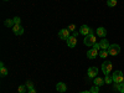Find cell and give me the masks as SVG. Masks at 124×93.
Returning a JSON list of instances; mask_svg holds the SVG:
<instances>
[{
	"label": "cell",
	"instance_id": "obj_1",
	"mask_svg": "<svg viewBox=\"0 0 124 93\" xmlns=\"http://www.w3.org/2000/svg\"><path fill=\"white\" fill-rule=\"evenodd\" d=\"M112 68L113 67H112V62L110 61H104L102 63V72L104 75H109V72L112 71Z\"/></svg>",
	"mask_w": 124,
	"mask_h": 93
},
{
	"label": "cell",
	"instance_id": "obj_2",
	"mask_svg": "<svg viewBox=\"0 0 124 93\" xmlns=\"http://www.w3.org/2000/svg\"><path fill=\"white\" fill-rule=\"evenodd\" d=\"M112 77H113V82H114V83H122L123 79H124V76L122 73V71H116Z\"/></svg>",
	"mask_w": 124,
	"mask_h": 93
},
{
	"label": "cell",
	"instance_id": "obj_3",
	"mask_svg": "<svg viewBox=\"0 0 124 93\" xmlns=\"http://www.w3.org/2000/svg\"><path fill=\"white\" fill-rule=\"evenodd\" d=\"M83 42H85V45H87V46H93V45L96 44V36L93 35V34L87 35V36L85 37V40H83Z\"/></svg>",
	"mask_w": 124,
	"mask_h": 93
},
{
	"label": "cell",
	"instance_id": "obj_4",
	"mask_svg": "<svg viewBox=\"0 0 124 93\" xmlns=\"http://www.w3.org/2000/svg\"><path fill=\"white\" fill-rule=\"evenodd\" d=\"M108 52H109V55H112V56L118 55V54L120 52V46H119V45H117V44L110 45V46H109V48H108Z\"/></svg>",
	"mask_w": 124,
	"mask_h": 93
},
{
	"label": "cell",
	"instance_id": "obj_5",
	"mask_svg": "<svg viewBox=\"0 0 124 93\" xmlns=\"http://www.w3.org/2000/svg\"><path fill=\"white\" fill-rule=\"evenodd\" d=\"M87 75L89 78H96L98 77V68L97 67H89L87 71Z\"/></svg>",
	"mask_w": 124,
	"mask_h": 93
},
{
	"label": "cell",
	"instance_id": "obj_6",
	"mask_svg": "<svg viewBox=\"0 0 124 93\" xmlns=\"http://www.w3.org/2000/svg\"><path fill=\"white\" fill-rule=\"evenodd\" d=\"M79 34L87 36V35H89V34H93V30H92L91 27H88L87 25H82L81 29H79Z\"/></svg>",
	"mask_w": 124,
	"mask_h": 93
},
{
	"label": "cell",
	"instance_id": "obj_7",
	"mask_svg": "<svg viewBox=\"0 0 124 93\" xmlns=\"http://www.w3.org/2000/svg\"><path fill=\"white\" fill-rule=\"evenodd\" d=\"M58 37L62 40H67L70 37V30L68 29H62L58 31Z\"/></svg>",
	"mask_w": 124,
	"mask_h": 93
},
{
	"label": "cell",
	"instance_id": "obj_8",
	"mask_svg": "<svg viewBox=\"0 0 124 93\" xmlns=\"http://www.w3.org/2000/svg\"><path fill=\"white\" fill-rule=\"evenodd\" d=\"M97 55H99V54H98V50H97V48H94V47H92L91 50H88V51H87V57H88V58H91V60L96 58V57H97Z\"/></svg>",
	"mask_w": 124,
	"mask_h": 93
},
{
	"label": "cell",
	"instance_id": "obj_9",
	"mask_svg": "<svg viewBox=\"0 0 124 93\" xmlns=\"http://www.w3.org/2000/svg\"><path fill=\"white\" fill-rule=\"evenodd\" d=\"M66 41H67V46L71 47V48L76 47V45H77V39H76L75 36H70Z\"/></svg>",
	"mask_w": 124,
	"mask_h": 93
},
{
	"label": "cell",
	"instance_id": "obj_10",
	"mask_svg": "<svg viewBox=\"0 0 124 93\" xmlns=\"http://www.w3.org/2000/svg\"><path fill=\"white\" fill-rule=\"evenodd\" d=\"M56 89H57V92L63 93V92L67 91V87H66V85L63 83V82H58V83L56 85Z\"/></svg>",
	"mask_w": 124,
	"mask_h": 93
},
{
	"label": "cell",
	"instance_id": "obj_11",
	"mask_svg": "<svg viewBox=\"0 0 124 93\" xmlns=\"http://www.w3.org/2000/svg\"><path fill=\"white\" fill-rule=\"evenodd\" d=\"M13 32H14L15 35H23V34H24V29L20 26V25H14Z\"/></svg>",
	"mask_w": 124,
	"mask_h": 93
},
{
	"label": "cell",
	"instance_id": "obj_12",
	"mask_svg": "<svg viewBox=\"0 0 124 93\" xmlns=\"http://www.w3.org/2000/svg\"><path fill=\"white\" fill-rule=\"evenodd\" d=\"M109 42L106 40V39H102L101 40V42H99V47H101V50H108L109 48Z\"/></svg>",
	"mask_w": 124,
	"mask_h": 93
},
{
	"label": "cell",
	"instance_id": "obj_13",
	"mask_svg": "<svg viewBox=\"0 0 124 93\" xmlns=\"http://www.w3.org/2000/svg\"><path fill=\"white\" fill-rule=\"evenodd\" d=\"M97 35H98L99 37H103V39H104V37L107 36L106 29H104V27H98V29H97Z\"/></svg>",
	"mask_w": 124,
	"mask_h": 93
},
{
	"label": "cell",
	"instance_id": "obj_14",
	"mask_svg": "<svg viewBox=\"0 0 124 93\" xmlns=\"http://www.w3.org/2000/svg\"><path fill=\"white\" fill-rule=\"evenodd\" d=\"M93 81H94V85H96V86H98V87H101V86H103V85L106 83L104 79L101 78V77H96V78H93Z\"/></svg>",
	"mask_w": 124,
	"mask_h": 93
},
{
	"label": "cell",
	"instance_id": "obj_15",
	"mask_svg": "<svg viewBox=\"0 0 124 93\" xmlns=\"http://www.w3.org/2000/svg\"><path fill=\"white\" fill-rule=\"evenodd\" d=\"M114 89L119 91L120 93H124V82H122V83H114Z\"/></svg>",
	"mask_w": 124,
	"mask_h": 93
},
{
	"label": "cell",
	"instance_id": "obj_16",
	"mask_svg": "<svg viewBox=\"0 0 124 93\" xmlns=\"http://www.w3.org/2000/svg\"><path fill=\"white\" fill-rule=\"evenodd\" d=\"M5 26H8V27H14V25H15V23H14V19L11 20V19H8V20H5Z\"/></svg>",
	"mask_w": 124,
	"mask_h": 93
},
{
	"label": "cell",
	"instance_id": "obj_17",
	"mask_svg": "<svg viewBox=\"0 0 124 93\" xmlns=\"http://www.w3.org/2000/svg\"><path fill=\"white\" fill-rule=\"evenodd\" d=\"M107 5H108L109 8L117 6V0H107Z\"/></svg>",
	"mask_w": 124,
	"mask_h": 93
},
{
	"label": "cell",
	"instance_id": "obj_18",
	"mask_svg": "<svg viewBox=\"0 0 124 93\" xmlns=\"http://www.w3.org/2000/svg\"><path fill=\"white\" fill-rule=\"evenodd\" d=\"M108 55H109L108 50H102L101 52H99V56H101V57H103V58H106V57H107Z\"/></svg>",
	"mask_w": 124,
	"mask_h": 93
},
{
	"label": "cell",
	"instance_id": "obj_19",
	"mask_svg": "<svg viewBox=\"0 0 124 93\" xmlns=\"http://www.w3.org/2000/svg\"><path fill=\"white\" fill-rule=\"evenodd\" d=\"M0 73H1V77H5L8 75V70H6L5 66L4 67H0Z\"/></svg>",
	"mask_w": 124,
	"mask_h": 93
},
{
	"label": "cell",
	"instance_id": "obj_20",
	"mask_svg": "<svg viewBox=\"0 0 124 93\" xmlns=\"http://www.w3.org/2000/svg\"><path fill=\"white\" fill-rule=\"evenodd\" d=\"M104 82L107 85H109V83H112L113 82V77L112 76H109V75H106V78H104Z\"/></svg>",
	"mask_w": 124,
	"mask_h": 93
},
{
	"label": "cell",
	"instance_id": "obj_21",
	"mask_svg": "<svg viewBox=\"0 0 124 93\" xmlns=\"http://www.w3.org/2000/svg\"><path fill=\"white\" fill-rule=\"evenodd\" d=\"M89 92H91V93H98V92H99V87H98V86H96V87H92Z\"/></svg>",
	"mask_w": 124,
	"mask_h": 93
},
{
	"label": "cell",
	"instance_id": "obj_22",
	"mask_svg": "<svg viewBox=\"0 0 124 93\" xmlns=\"http://www.w3.org/2000/svg\"><path fill=\"white\" fill-rule=\"evenodd\" d=\"M26 88H27L26 86H20V87H19V92H20V93H25Z\"/></svg>",
	"mask_w": 124,
	"mask_h": 93
},
{
	"label": "cell",
	"instance_id": "obj_23",
	"mask_svg": "<svg viewBox=\"0 0 124 93\" xmlns=\"http://www.w3.org/2000/svg\"><path fill=\"white\" fill-rule=\"evenodd\" d=\"M14 23H15V25H20V23H21V19L20 17H14Z\"/></svg>",
	"mask_w": 124,
	"mask_h": 93
},
{
	"label": "cell",
	"instance_id": "obj_24",
	"mask_svg": "<svg viewBox=\"0 0 124 93\" xmlns=\"http://www.w3.org/2000/svg\"><path fill=\"white\" fill-rule=\"evenodd\" d=\"M26 87H27V89H31V88H34V85H32V82L27 81V83H26Z\"/></svg>",
	"mask_w": 124,
	"mask_h": 93
},
{
	"label": "cell",
	"instance_id": "obj_25",
	"mask_svg": "<svg viewBox=\"0 0 124 93\" xmlns=\"http://www.w3.org/2000/svg\"><path fill=\"white\" fill-rule=\"evenodd\" d=\"M75 29H76V26H75L73 24H72V25H70V26H68V30H70V31H75Z\"/></svg>",
	"mask_w": 124,
	"mask_h": 93
},
{
	"label": "cell",
	"instance_id": "obj_26",
	"mask_svg": "<svg viewBox=\"0 0 124 93\" xmlns=\"http://www.w3.org/2000/svg\"><path fill=\"white\" fill-rule=\"evenodd\" d=\"M93 47L97 48V50H99V48H101V47H99V44H94V45H93Z\"/></svg>",
	"mask_w": 124,
	"mask_h": 93
},
{
	"label": "cell",
	"instance_id": "obj_27",
	"mask_svg": "<svg viewBox=\"0 0 124 93\" xmlns=\"http://www.w3.org/2000/svg\"><path fill=\"white\" fill-rule=\"evenodd\" d=\"M29 93H37V92H36L34 88H31V89H29Z\"/></svg>",
	"mask_w": 124,
	"mask_h": 93
},
{
	"label": "cell",
	"instance_id": "obj_28",
	"mask_svg": "<svg viewBox=\"0 0 124 93\" xmlns=\"http://www.w3.org/2000/svg\"><path fill=\"white\" fill-rule=\"evenodd\" d=\"M79 93H91L89 91H85V92H79Z\"/></svg>",
	"mask_w": 124,
	"mask_h": 93
},
{
	"label": "cell",
	"instance_id": "obj_29",
	"mask_svg": "<svg viewBox=\"0 0 124 93\" xmlns=\"http://www.w3.org/2000/svg\"><path fill=\"white\" fill-rule=\"evenodd\" d=\"M4 1H8V0H4Z\"/></svg>",
	"mask_w": 124,
	"mask_h": 93
},
{
	"label": "cell",
	"instance_id": "obj_30",
	"mask_svg": "<svg viewBox=\"0 0 124 93\" xmlns=\"http://www.w3.org/2000/svg\"><path fill=\"white\" fill-rule=\"evenodd\" d=\"M123 82H124V79H123Z\"/></svg>",
	"mask_w": 124,
	"mask_h": 93
}]
</instances>
